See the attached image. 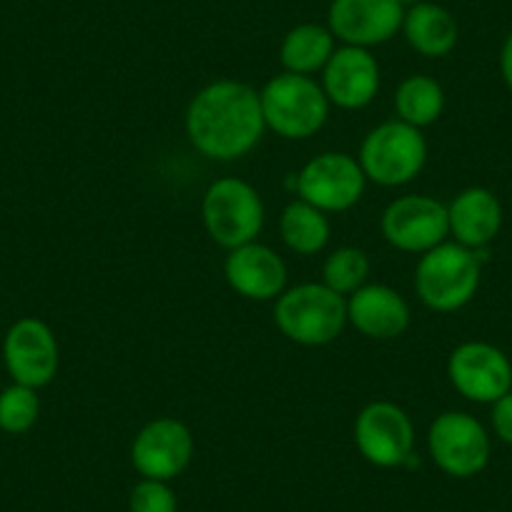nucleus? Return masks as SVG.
Masks as SVG:
<instances>
[{
    "instance_id": "1a4fd4ad",
    "label": "nucleus",
    "mask_w": 512,
    "mask_h": 512,
    "mask_svg": "<svg viewBox=\"0 0 512 512\" xmlns=\"http://www.w3.org/2000/svg\"><path fill=\"white\" fill-rule=\"evenodd\" d=\"M367 176L354 156L324 151L314 156L297 174V194L324 214L347 211L362 199Z\"/></svg>"
},
{
    "instance_id": "a211bd4d",
    "label": "nucleus",
    "mask_w": 512,
    "mask_h": 512,
    "mask_svg": "<svg viewBox=\"0 0 512 512\" xmlns=\"http://www.w3.org/2000/svg\"><path fill=\"white\" fill-rule=\"evenodd\" d=\"M450 234L467 249H487L502 229V204L490 189L470 186L447 204Z\"/></svg>"
},
{
    "instance_id": "9b49d317",
    "label": "nucleus",
    "mask_w": 512,
    "mask_h": 512,
    "mask_svg": "<svg viewBox=\"0 0 512 512\" xmlns=\"http://www.w3.org/2000/svg\"><path fill=\"white\" fill-rule=\"evenodd\" d=\"M447 377L465 400L492 405L512 390V364L500 347L487 342H465L452 349Z\"/></svg>"
},
{
    "instance_id": "cd10ccee",
    "label": "nucleus",
    "mask_w": 512,
    "mask_h": 512,
    "mask_svg": "<svg viewBox=\"0 0 512 512\" xmlns=\"http://www.w3.org/2000/svg\"><path fill=\"white\" fill-rule=\"evenodd\" d=\"M397 3H400V6L407 11V8H412V6H417V3H422V0H397Z\"/></svg>"
},
{
    "instance_id": "6ab92c4d",
    "label": "nucleus",
    "mask_w": 512,
    "mask_h": 512,
    "mask_svg": "<svg viewBox=\"0 0 512 512\" xmlns=\"http://www.w3.org/2000/svg\"><path fill=\"white\" fill-rule=\"evenodd\" d=\"M407 43L425 58H442L452 53L460 38V28L452 13L437 3H417L407 8L405 21H402Z\"/></svg>"
},
{
    "instance_id": "412c9836",
    "label": "nucleus",
    "mask_w": 512,
    "mask_h": 512,
    "mask_svg": "<svg viewBox=\"0 0 512 512\" xmlns=\"http://www.w3.org/2000/svg\"><path fill=\"white\" fill-rule=\"evenodd\" d=\"M279 231H282L284 244H287L294 254L302 256L319 254V251L329 244V236H332V226H329L327 214L319 211L317 206L307 204L304 199L292 201V204L282 211Z\"/></svg>"
},
{
    "instance_id": "7ed1b4c3",
    "label": "nucleus",
    "mask_w": 512,
    "mask_h": 512,
    "mask_svg": "<svg viewBox=\"0 0 512 512\" xmlns=\"http://www.w3.org/2000/svg\"><path fill=\"white\" fill-rule=\"evenodd\" d=\"M274 324L289 342L302 347H324L332 344L349 324L347 299L327 284H297L277 297Z\"/></svg>"
},
{
    "instance_id": "f03ea898",
    "label": "nucleus",
    "mask_w": 512,
    "mask_h": 512,
    "mask_svg": "<svg viewBox=\"0 0 512 512\" xmlns=\"http://www.w3.org/2000/svg\"><path fill=\"white\" fill-rule=\"evenodd\" d=\"M485 249H467L457 241H445L422 254L415 269V292L432 312H457L467 307L480 287Z\"/></svg>"
},
{
    "instance_id": "b1692460",
    "label": "nucleus",
    "mask_w": 512,
    "mask_h": 512,
    "mask_svg": "<svg viewBox=\"0 0 512 512\" xmlns=\"http://www.w3.org/2000/svg\"><path fill=\"white\" fill-rule=\"evenodd\" d=\"M41 417L38 390L13 382L0 392V430L8 435H26Z\"/></svg>"
},
{
    "instance_id": "0eeeda50",
    "label": "nucleus",
    "mask_w": 512,
    "mask_h": 512,
    "mask_svg": "<svg viewBox=\"0 0 512 512\" xmlns=\"http://www.w3.org/2000/svg\"><path fill=\"white\" fill-rule=\"evenodd\" d=\"M427 450L432 462L445 475L467 480L480 475L490 462V435L477 417L467 412H442L427 432Z\"/></svg>"
},
{
    "instance_id": "39448f33",
    "label": "nucleus",
    "mask_w": 512,
    "mask_h": 512,
    "mask_svg": "<svg viewBox=\"0 0 512 512\" xmlns=\"http://www.w3.org/2000/svg\"><path fill=\"white\" fill-rule=\"evenodd\" d=\"M367 181L395 189L415 181L427 164V141L420 128L400 121H384L372 128L357 156Z\"/></svg>"
},
{
    "instance_id": "6e6552de",
    "label": "nucleus",
    "mask_w": 512,
    "mask_h": 512,
    "mask_svg": "<svg viewBox=\"0 0 512 512\" xmlns=\"http://www.w3.org/2000/svg\"><path fill=\"white\" fill-rule=\"evenodd\" d=\"M354 445L369 465L402 467L415 457V427L395 402H369L354 420Z\"/></svg>"
},
{
    "instance_id": "4be33fe9",
    "label": "nucleus",
    "mask_w": 512,
    "mask_h": 512,
    "mask_svg": "<svg viewBox=\"0 0 512 512\" xmlns=\"http://www.w3.org/2000/svg\"><path fill=\"white\" fill-rule=\"evenodd\" d=\"M397 118L415 128H427L440 121L445 111V91L430 76H410L395 93Z\"/></svg>"
},
{
    "instance_id": "20e7f679",
    "label": "nucleus",
    "mask_w": 512,
    "mask_h": 512,
    "mask_svg": "<svg viewBox=\"0 0 512 512\" xmlns=\"http://www.w3.org/2000/svg\"><path fill=\"white\" fill-rule=\"evenodd\" d=\"M264 123L269 131L287 141L312 139L329 118V98L324 96L322 83L312 76L299 73H279L269 78L259 91Z\"/></svg>"
},
{
    "instance_id": "f257e3e1",
    "label": "nucleus",
    "mask_w": 512,
    "mask_h": 512,
    "mask_svg": "<svg viewBox=\"0 0 512 512\" xmlns=\"http://www.w3.org/2000/svg\"><path fill=\"white\" fill-rule=\"evenodd\" d=\"M184 126L191 146L211 161L241 159L267 131L259 91L231 78L209 83L191 98Z\"/></svg>"
},
{
    "instance_id": "4468645a",
    "label": "nucleus",
    "mask_w": 512,
    "mask_h": 512,
    "mask_svg": "<svg viewBox=\"0 0 512 512\" xmlns=\"http://www.w3.org/2000/svg\"><path fill=\"white\" fill-rule=\"evenodd\" d=\"M405 8L397 0H332L329 31L344 46L372 48L402 31Z\"/></svg>"
},
{
    "instance_id": "aec40b11",
    "label": "nucleus",
    "mask_w": 512,
    "mask_h": 512,
    "mask_svg": "<svg viewBox=\"0 0 512 512\" xmlns=\"http://www.w3.org/2000/svg\"><path fill=\"white\" fill-rule=\"evenodd\" d=\"M334 41L337 38L332 36L329 28L317 26V23H302L284 36L279 61L287 73L312 76V73L324 71L332 53L337 51Z\"/></svg>"
},
{
    "instance_id": "9d476101",
    "label": "nucleus",
    "mask_w": 512,
    "mask_h": 512,
    "mask_svg": "<svg viewBox=\"0 0 512 512\" xmlns=\"http://www.w3.org/2000/svg\"><path fill=\"white\" fill-rule=\"evenodd\" d=\"M382 234L387 244L407 254H427L450 236L447 204L427 194L400 196L382 214Z\"/></svg>"
},
{
    "instance_id": "f3484780",
    "label": "nucleus",
    "mask_w": 512,
    "mask_h": 512,
    "mask_svg": "<svg viewBox=\"0 0 512 512\" xmlns=\"http://www.w3.org/2000/svg\"><path fill=\"white\" fill-rule=\"evenodd\" d=\"M410 304L387 284H364L347 297V322L369 339H397L410 329Z\"/></svg>"
},
{
    "instance_id": "423d86ee",
    "label": "nucleus",
    "mask_w": 512,
    "mask_h": 512,
    "mask_svg": "<svg viewBox=\"0 0 512 512\" xmlns=\"http://www.w3.org/2000/svg\"><path fill=\"white\" fill-rule=\"evenodd\" d=\"M201 219L206 234L224 249H236L262 234L264 211L262 194L244 179H219L206 189L201 201Z\"/></svg>"
},
{
    "instance_id": "ddd939ff",
    "label": "nucleus",
    "mask_w": 512,
    "mask_h": 512,
    "mask_svg": "<svg viewBox=\"0 0 512 512\" xmlns=\"http://www.w3.org/2000/svg\"><path fill=\"white\" fill-rule=\"evenodd\" d=\"M194 457V435L176 417H156L139 430L131 445L136 472L149 480L169 482L179 477Z\"/></svg>"
},
{
    "instance_id": "2eb2a0df",
    "label": "nucleus",
    "mask_w": 512,
    "mask_h": 512,
    "mask_svg": "<svg viewBox=\"0 0 512 512\" xmlns=\"http://www.w3.org/2000/svg\"><path fill=\"white\" fill-rule=\"evenodd\" d=\"M224 277L239 297L249 302H272L287 289V264L267 244L249 241L229 251Z\"/></svg>"
},
{
    "instance_id": "393cba45",
    "label": "nucleus",
    "mask_w": 512,
    "mask_h": 512,
    "mask_svg": "<svg viewBox=\"0 0 512 512\" xmlns=\"http://www.w3.org/2000/svg\"><path fill=\"white\" fill-rule=\"evenodd\" d=\"M128 510L131 512H176L179 510V500H176L174 490L169 482L161 480H144L131 490L128 495Z\"/></svg>"
},
{
    "instance_id": "a878e982",
    "label": "nucleus",
    "mask_w": 512,
    "mask_h": 512,
    "mask_svg": "<svg viewBox=\"0 0 512 512\" xmlns=\"http://www.w3.org/2000/svg\"><path fill=\"white\" fill-rule=\"evenodd\" d=\"M492 430L505 445H512V390L497 402H492Z\"/></svg>"
},
{
    "instance_id": "bb28decb",
    "label": "nucleus",
    "mask_w": 512,
    "mask_h": 512,
    "mask_svg": "<svg viewBox=\"0 0 512 512\" xmlns=\"http://www.w3.org/2000/svg\"><path fill=\"white\" fill-rule=\"evenodd\" d=\"M500 73L505 86L512 91V33L505 38V43L500 48Z\"/></svg>"
},
{
    "instance_id": "f8f14e48",
    "label": "nucleus",
    "mask_w": 512,
    "mask_h": 512,
    "mask_svg": "<svg viewBox=\"0 0 512 512\" xmlns=\"http://www.w3.org/2000/svg\"><path fill=\"white\" fill-rule=\"evenodd\" d=\"M3 362L13 382L41 390L56 379L61 362L56 334L38 317L18 319L3 339Z\"/></svg>"
},
{
    "instance_id": "5701e85b",
    "label": "nucleus",
    "mask_w": 512,
    "mask_h": 512,
    "mask_svg": "<svg viewBox=\"0 0 512 512\" xmlns=\"http://www.w3.org/2000/svg\"><path fill=\"white\" fill-rule=\"evenodd\" d=\"M369 256L357 246H342L327 256L322 267V284L334 289L342 297H349L362 289L369 279Z\"/></svg>"
},
{
    "instance_id": "dca6fc26",
    "label": "nucleus",
    "mask_w": 512,
    "mask_h": 512,
    "mask_svg": "<svg viewBox=\"0 0 512 512\" xmlns=\"http://www.w3.org/2000/svg\"><path fill=\"white\" fill-rule=\"evenodd\" d=\"M322 88L329 103L344 111L369 106L379 91L377 58L369 53V48H337L322 71Z\"/></svg>"
}]
</instances>
